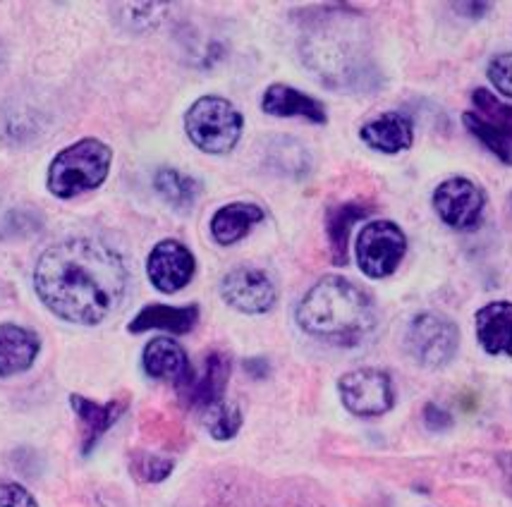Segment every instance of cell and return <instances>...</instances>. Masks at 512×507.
<instances>
[{"instance_id":"1","label":"cell","mask_w":512,"mask_h":507,"mask_svg":"<svg viewBox=\"0 0 512 507\" xmlns=\"http://www.w3.org/2000/svg\"><path fill=\"white\" fill-rule=\"evenodd\" d=\"M34 290L58 319L77 326H99L123 304L127 266L106 242L67 237L39 256Z\"/></svg>"},{"instance_id":"2","label":"cell","mask_w":512,"mask_h":507,"mask_svg":"<svg viewBox=\"0 0 512 507\" xmlns=\"http://www.w3.org/2000/svg\"><path fill=\"white\" fill-rule=\"evenodd\" d=\"M295 316L304 333L338 347L359 345L379 323V311L369 292L343 276L316 280L304 292Z\"/></svg>"},{"instance_id":"3","label":"cell","mask_w":512,"mask_h":507,"mask_svg":"<svg viewBox=\"0 0 512 507\" xmlns=\"http://www.w3.org/2000/svg\"><path fill=\"white\" fill-rule=\"evenodd\" d=\"M113 149L96 137H84L53 156L46 173L48 192L58 199H75L94 192L108 180Z\"/></svg>"},{"instance_id":"4","label":"cell","mask_w":512,"mask_h":507,"mask_svg":"<svg viewBox=\"0 0 512 507\" xmlns=\"http://www.w3.org/2000/svg\"><path fill=\"white\" fill-rule=\"evenodd\" d=\"M242 130H245V115L223 96H201L185 113L187 137L204 154H230L240 144Z\"/></svg>"},{"instance_id":"5","label":"cell","mask_w":512,"mask_h":507,"mask_svg":"<svg viewBox=\"0 0 512 507\" xmlns=\"http://www.w3.org/2000/svg\"><path fill=\"white\" fill-rule=\"evenodd\" d=\"M462 125L498 161L512 166V103L501 101L489 89H474L472 106L462 113Z\"/></svg>"},{"instance_id":"6","label":"cell","mask_w":512,"mask_h":507,"mask_svg":"<svg viewBox=\"0 0 512 507\" xmlns=\"http://www.w3.org/2000/svg\"><path fill=\"white\" fill-rule=\"evenodd\" d=\"M460 347V328L441 311H422L405 331V350L424 369H443Z\"/></svg>"},{"instance_id":"7","label":"cell","mask_w":512,"mask_h":507,"mask_svg":"<svg viewBox=\"0 0 512 507\" xmlns=\"http://www.w3.org/2000/svg\"><path fill=\"white\" fill-rule=\"evenodd\" d=\"M185 507H328L307 493L261 488L242 481H213Z\"/></svg>"},{"instance_id":"8","label":"cell","mask_w":512,"mask_h":507,"mask_svg":"<svg viewBox=\"0 0 512 507\" xmlns=\"http://www.w3.org/2000/svg\"><path fill=\"white\" fill-rule=\"evenodd\" d=\"M407 254V235L398 223L369 221L359 230L355 242V256L359 271L367 278L381 280L393 276L398 271Z\"/></svg>"},{"instance_id":"9","label":"cell","mask_w":512,"mask_h":507,"mask_svg":"<svg viewBox=\"0 0 512 507\" xmlns=\"http://www.w3.org/2000/svg\"><path fill=\"white\" fill-rule=\"evenodd\" d=\"M338 393L345 409L355 417H381L395 407V388L388 371L364 366L340 376Z\"/></svg>"},{"instance_id":"10","label":"cell","mask_w":512,"mask_h":507,"mask_svg":"<svg viewBox=\"0 0 512 507\" xmlns=\"http://www.w3.org/2000/svg\"><path fill=\"white\" fill-rule=\"evenodd\" d=\"M434 209L448 228L457 232L474 230L481 223L486 209V194L477 182L469 177L455 175L443 180L441 185L434 189Z\"/></svg>"},{"instance_id":"11","label":"cell","mask_w":512,"mask_h":507,"mask_svg":"<svg viewBox=\"0 0 512 507\" xmlns=\"http://www.w3.org/2000/svg\"><path fill=\"white\" fill-rule=\"evenodd\" d=\"M230 371H233V359L225 352H209L201 362L199 369L190 366L185 376L175 383L180 402L187 409H197L201 414L204 409L223 400L225 388H228Z\"/></svg>"},{"instance_id":"12","label":"cell","mask_w":512,"mask_h":507,"mask_svg":"<svg viewBox=\"0 0 512 507\" xmlns=\"http://www.w3.org/2000/svg\"><path fill=\"white\" fill-rule=\"evenodd\" d=\"M221 297L228 307L242 311V314H268L276 307L278 290L266 271L240 266L223 278Z\"/></svg>"},{"instance_id":"13","label":"cell","mask_w":512,"mask_h":507,"mask_svg":"<svg viewBox=\"0 0 512 507\" xmlns=\"http://www.w3.org/2000/svg\"><path fill=\"white\" fill-rule=\"evenodd\" d=\"M197 259L180 240H161L146 259V276L163 295H175L192 283Z\"/></svg>"},{"instance_id":"14","label":"cell","mask_w":512,"mask_h":507,"mask_svg":"<svg viewBox=\"0 0 512 507\" xmlns=\"http://www.w3.org/2000/svg\"><path fill=\"white\" fill-rule=\"evenodd\" d=\"M359 139H362L371 151L395 156L412 149L414 125L405 113L388 111L376 115V118H371L369 122H364L362 130H359Z\"/></svg>"},{"instance_id":"15","label":"cell","mask_w":512,"mask_h":507,"mask_svg":"<svg viewBox=\"0 0 512 507\" xmlns=\"http://www.w3.org/2000/svg\"><path fill=\"white\" fill-rule=\"evenodd\" d=\"M70 405L75 409L79 421H82V455L87 457L99 445L103 433L123 417L125 409L130 407V397H115V400L106 402V405H99V402L75 393L70 395Z\"/></svg>"},{"instance_id":"16","label":"cell","mask_w":512,"mask_h":507,"mask_svg":"<svg viewBox=\"0 0 512 507\" xmlns=\"http://www.w3.org/2000/svg\"><path fill=\"white\" fill-rule=\"evenodd\" d=\"M261 111L273 118H302L314 122V125H326L328 113L326 106L314 96L290 87V84H271L261 96Z\"/></svg>"},{"instance_id":"17","label":"cell","mask_w":512,"mask_h":507,"mask_svg":"<svg viewBox=\"0 0 512 507\" xmlns=\"http://www.w3.org/2000/svg\"><path fill=\"white\" fill-rule=\"evenodd\" d=\"M41 350L39 335L17 323H0V378L32 369Z\"/></svg>"},{"instance_id":"18","label":"cell","mask_w":512,"mask_h":507,"mask_svg":"<svg viewBox=\"0 0 512 507\" xmlns=\"http://www.w3.org/2000/svg\"><path fill=\"white\" fill-rule=\"evenodd\" d=\"M477 340L491 357H512V302H491L477 311Z\"/></svg>"},{"instance_id":"19","label":"cell","mask_w":512,"mask_h":507,"mask_svg":"<svg viewBox=\"0 0 512 507\" xmlns=\"http://www.w3.org/2000/svg\"><path fill=\"white\" fill-rule=\"evenodd\" d=\"M264 221V209L252 201H233L213 213L211 237L223 247L237 244L252 232L256 225Z\"/></svg>"},{"instance_id":"20","label":"cell","mask_w":512,"mask_h":507,"mask_svg":"<svg viewBox=\"0 0 512 507\" xmlns=\"http://www.w3.org/2000/svg\"><path fill=\"white\" fill-rule=\"evenodd\" d=\"M201 311L197 304L187 307H168V304H149L134 316L127 331L130 333H146V331H166L173 335H185L194 331L199 323Z\"/></svg>"},{"instance_id":"21","label":"cell","mask_w":512,"mask_h":507,"mask_svg":"<svg viewBox=\"0 0 512 507\" xmlns=\"http://www.w3.org/2000/svg\"><path fill=\"white\" fill-rule=\"evenodd\" d=\"M142 366L146 376L156 381L178 383L182 376L190 371V359H187L185 347L173 338H154L146 342L142 352Z\"/></svg>"},{"instance_id":"22","label":"cell","mask_w":512,"mask_h":507,"mask_svg":"<svg viewBox=\"0 0 512 507\" xmlns=\"http://www.w3.org/2000/svg\"><path fill=\"white\" fill-rule=\"evenodd\" d=\"M374 206L362 204V201H345V204H335L326 213V235L328 247H331L333 264H347V247H350L352 230L359 221L371 216Z\"/></svg>"},{"instance_id":"23","label":"cell","mask_w":512,"mask_h":507,"mask_svg":"<svg viewBox=\"0 0 512 507\" xmlns=\"http://www.w3.org/2000/svg\"><path fill=\"white\" fill-rule=\"evenodd\" d=\"M154 187L178 211H190L201 194V182L175 168H158L154 175Z\"/></svg>"},{"instance_id":"24","label":"cell","mask_w":512,"mask_h":507,"mask_svg":"<svg viewBox=\"0 0 512 507\" xmlns=\"http://www.w3.org/2000/svg\"><path fill=\"white\" fill-rule=\"evenodd\" d=\"M201 424H204V429L209 431L211 438H216V441H230V438H235L242 429V412L240 407L233 405V402L221 400L201 412Z\"/></svg>"},{"instance_id":"25","label":"cell","mask_w":512,"mask_h":507,"mask_svg":"<svg viewBox=\"0 0 512 507\" xmlns=\"http://www.w3.org/2000/svg\"><path fill=\"white\" fill-rule=\"evenodd\" d=\"M130 469L134 479L144 481V484H161V481H166L173 474L175 460L154 455V452H132Z\"/></svg>"},{"instance_id":"26","label":"cell","mask_w":512,"mask_h":507,"mask_svg":"<svg viewBox=\"0 0 512 507\" xmlns=\"http://www.w3.org/2000/svg\"><path fill=\"white\" fill-rule=\"evenodd\" d=\"M486 75H489L493 89L512 99V53H501V56L493 58L486 67Z\"/></svg>"},{"instance_id":"27","label":"cell","mask_w":512,"mask_h":507,"mask_svg":"<svg viewBox=\"0 0 512 507\" xmlns=\"http://www.w3.org/2000/svg\"><path fill=\"white\" fill-rule=\"evenodd\" d=\"M0 507H39V503L20 484H0Z\"/></svg>"},{"instance_id":"28","label":"cell","mask_w":512,"mask_h":507,"mask_svg":"<svg viewBox=\"0 0 512 507\" xmlns=\"http://www.w3.org/2000/svg\"><path fill=\"white\" fill-rule=\"evenodd\" d=\"M424 421L429 431H448L450 426H453V417H450V412L434 405V402H429V405L424 407Z\"/></svg>"},{"instance_id":"29","label":"cell","mask_w":512,"mask_h":507,"mask_svg":"<svg viewBox=\"0 0 512 507\" xmlns=\"http://www.w3.org/2000/svg\"><path fill=\"white\" fill-rule=\"evenodd\" d=\"M453 10H465V12H462V15L479 20V17L489 15L491 5L489 3H453Z\"/></svg>"},{"instance_id":"30","label":"cell","mask_w":512,"mask_h":507,"mask_svg":"<svg viewBox=\"0 0 512 507\" xmlns=\"http://www.w3.org/2000/svg\"><path fill=\"white\" fill-rule=\"evenodd\" d=\"M503 464V469H505V476H508L510 479V486H512V452L510 455H501V460H498Z\"/></svg>"},{"instance_id":"31","label":"cell","mask_w":512,"mask_h":507,"mask_svg":"<svg viewBox=\"0 0 512 507\" xmlns=\"http://www.w3.org/2000/svg\"><path fill=\"white\" fill-rule=\"evenodd\" d=\"M510 199H512V197H510Z\"/></svg>"}]
</instances>
